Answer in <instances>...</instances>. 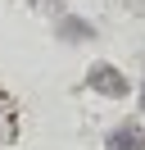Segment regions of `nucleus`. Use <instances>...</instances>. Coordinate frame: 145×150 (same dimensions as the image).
I'll return each mask as SVG.
<instances>
[{"mask_svg": "<svg viewBox=\"0 0 145 150\" xmlns=\"http://www.w3.org/2000/svg\"><path fill=\"white\" fill-rule=\"evenodd\" d=\"M86 86H91V91H100V96H122V91H127V77L118 73L113 64H95V68H91V77H86Z\"/></svg>", "mask_w": 145, "mask_h": 150, "instance_id": "obj_1", "label": "nucleus"}, {"mask_svg": "<svg viewBox=\"0 0 145 150\" xmlns=\"http://www.w3.org/2000/svg\"><path fill=\"white\" fill-rule=\"evenodd\" d=\"M109 150H145V132L136 123H122V127L109 132Z\"/></svg>", "mask_w": 145, "mask_h": 150, "instance_id": "obj_2", "label": "nucleus"}, {"mask_svg": "<svg viewBox=\"0 0 145 150\" xmlns=\"http://www.w3.org/2000/svg\"><path fill=\"white\" fill-rule=\"evenodd\" d=\"M59 32H63V41H91V23H82V18H63Z\"/></svg>", "mask_w": 145, "mask_h": 150, "instance_id": "obj_3", "label": "nucleus"}, {"mask_svg": "<svg viewBox=\"0 0 145 150\" xmlns=\"http://www.w3.org/2000/svg\"><path fill=\"white\" fill-rule=\"evenodd\" d=\"M141 105H145V86H141Z\"/></svg>", "mask_w": 145, "mask_h": 150, "instance_id": "obj_4", "label": "nucleus"}]
</instances>
